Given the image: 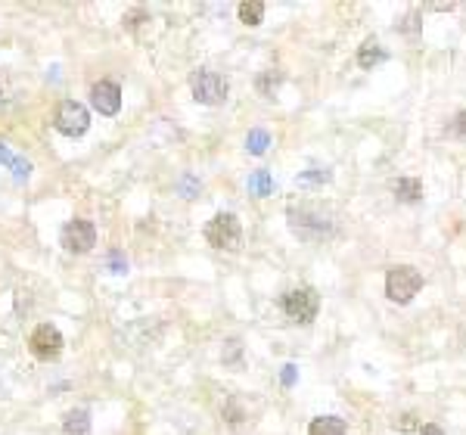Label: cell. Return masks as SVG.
<instances>
[{
    "instance_id": "obj_1",
    "label": "cell",
    "mask_w": 466,
    "mask_h": 435,
    "mask_svg": "<svg viewBox=\"0 0 466 435\" xmlns=\"http://www.w3.org/2000/svg\"><path fill=\"white\" fill-rule=\"evenodd\" d=\"M289 227H292L295 237H301V239H323L333 233V221L323 208L299 205V208H289Z\"/></svg>"
},
{
    "instance_id": "obj_2",
    "label": "cell",
    "mask_w": 466,
    "mask_h": 435,
    "mask_svg": "<svg viewBox=\"0 0 466 435\" xmlns=\"http://www.w3.org/2000/svg\"><path fill=\"white\" fill-rule=\"evenodd\" d=\"M423 290V274L410 264H401V268H392L386 277V295L398 305H407L414 295Z\"/></svg>"
},
{
    "instance_id": "obj_3",
    "label": "cell",
    "mask_w": 466,
    "mask_h": 435,
    "mask_svg": "<svg viewBox=\"0 0 466 435\" xmlns=\"http://www.w3.org/2000/svg\"><path fill=\"white\" fill-rule=\"evenodd\" d=\"M190 88H193V97H196L202 106H221L224 100H227V93H230L227 78H221L217 72H208V68L193 72Z\"/></svg>"
},
{
    "instance_id": "obj_4",
    "label": "cell",
    "mask_w": 466,
    "mask_h": 435,
    "mask_svg": "<svg viewBox=\"0 0 466 435\" xmlns=\"http://www.w3.org/2000/svg\"><path fill=\"white\" fill-rule=\"evenodd\" d=\"M205 239L212 243L215 249H239V243H243V227H239L237 215H215L212 221H208L205 227Z\"/></svg>"
},
{
    "instance_id": "obj_5",
    "label": "cell",
    "mask_w": 466,
    "mask_h": 435,
    "mask_svg": "<svg viewBox=\"0 0 466 435\" xmlns=\"http://www.w3.org/2000/svg\"><path fill=\"white\" fill-rule=\"evenodd\" d=\"M53 124H56L59 134H66V137H81L84 131L90 128V112H88V109H84L81 103H75V100H66V103H59Z\"/></svg>"
},
{
    "instance_id": "obj_6",
    "label": "cell",
    "mask_w": 466,
    "mask_h": 435,
    "mask_svg": "<svg viewBox=\"0 0 466 435\" xmlns=\"http://www.w3.org/2000/svg\"><path fill=\"white\" fill-rule=\"evenodd\" d=\"M28 345H31V354H35L37 361H56L66 342H62V333L53 323H41L35 333H31Z\"/></svg>"
},
{
    "instance_id": "obj_7",
    "label": "cell",
    "mask_w": 466,
    "mask_h": 435,
    "mask_svg": "<svg viewBox=\"0 0 466 435\" xmlns=\"http://www.w3.org/2000/svg\"><path fill=\"white\" fill-rule=\"evenodd\" d=\"M317 308H321V299H317L314 290H292L283 295V311L299 323H311L317 317Z\"/></svg>"
},
{
    "instance_id": "obj_8",
    "label": "cell",
    "mask_w": 466,
    "mask_h": 435,
    "mask_svg": "<svg viewBox=\"0 0 466 435\" xmlns=\"http://www.w3.org/2000/svg\"><path fill=\"white\" fill-rule=\"evenodd\" d=\"M62 246L75 255H84L97 246V227L90 221H68L62 227Z\"/></svg>"
},
{
    "instance_id": "obj_9",
    "label": "cell",
    "mask_w": 466,
    "mask_h": 435,
    "mask_svg": "<svg viewBox=\"0 0 466 435\" xmlns=\"http://www.w3.org/2000/svg\"><path fill=\"white\" fill-rule=\"evenodd\" d=\"M90 103L100 115H115L121 109V88L115 81H100L90 88Z\"/></svg>"
},
{
    "instance_id": "obj_10",
    "label": "cell",
    "mask_w": 466,
    "mask_h": 435,
    "mask_svg": "<svg viewBox=\"0 0 466 435\" xmlns=\"http://www.w3.org/2000/svg\"><path fill=\"white\" fill-rule=\"evenodd\" d=\"M62 432L66 435H88L90 432V414L88 410H68L62 419Z\"/></svg>"
},
{
    "instance_id": "obj_11",
    "label": "cell",
    "mask_w": 466,
    "mask_h": 435,
    "mask_svg": "<svg viewBox=\"0 0 466 435\" xmlns=\"http://www.w3.org/2000/svg\"><path fill=\"white\" fill-rule=\"evenodd\" d=\"M308 435H345V419H339V417H317V419H311Z\"/></svg>"
},
{
    "instance_id": "obj_12",
    "label": "cell",
    "mask_w": 466,
    "mask_h": 435,
    "mask_svg": "<svg viewBox=\"0 0 466 435\" xmlns=\"http://www.w3.org/2000/svg\"><path fill=\"white\" fill-rule=\"evenodd\" d=\"M395 199L398 202H419L423 199V184H419L417 177H401V181L395 184Z\"/></svg>"
},
{
    "instance_id": "obj_13",
    "label": "cell",
    "mask_w": 466,
    "mask_h": 435,
    "mask_svg": "<svg viewBox=\"0 0 466 435\" xmlns=\"http://www.w3.org/2000/svg\"><path fill=\"white\" fill-rule=\"evenodd\" d=\"M383 59H386V50L373 41V37H370V41H364V47L357 50V66H361V68H373V66H379Z\"/></svg>"
},
{
    "instance_id": "obj_14",
    "label": "cell",
    "mask_w": 466,
    "mask_h": 435,
    "mask_svg": "<svg viewBox=\"0 0 466 435\" xmlns=\"http://www.w3.org/2000/svg\"><path fill=\"white\" fill-rule=\"evenodd\" d=\"M249 193H255V196H270V193H274V177H270V171H252V174H249Z\"/></svg>"
},
{
    "instance_id": "obj_15",
    "label": "cell",
    "mask_w": 466,
    "mask_h": 435,
    "mask_svg": "<svg viewBox=\"0 0 466 435\" xmlns=\"http://www.w3.org/2000/svg\"><path fill=\"white\" fill-rule=\"evenodd\" d=\"M239 19H243V25H261L264 4L261 0H243V4H239Z\"/></svg>"
},
{
    "instance_id": "obj_16",
    "label": "cell",
    "mask_w": 466,
    "mask_h": 435,
    "mask_svg": "<svg viewBox=\"0 0 466 435\" xmlns=\"http://www.w3.org/2000/svg\"><path fill=\"white\" fill-rule=\"evenodd\" d=\"M268 146H270V134H268V131H261V128L249 131V137H246V150L249 153H252V155H264V153H268Z\"/></svg>"
},
{
    "instance_id": "obj_17",
    "label": "cell",
    "mask_w": 466,
    "mask_h": 435,
    "mask_svg": "<svg viewBox=\"0 0 466 435\" xmlns=\"http://www.w3.org/2000/svg\"><path fill=\"white\" fill-rule=\"evenodd\" d=\"M280 81H283V75H280L277 68H270V72H261V78H258V90L264 93V97H274V90L280 88Z\"/></svg>"
},
{
    "instance_id": "obj_18",
    "label": "cell",
    "mask_w": 466,
    "mask_h": 435,
    "mask_svg": "<svg viewBox=\"0 0 466 435\" xmlns=\"http://www.w3.org/2000/svg\"><path fill=\"white\" fill-rule=\"evenodd\" d=\"M330 181V171H321V168H311L305 174H299V184H326Z\"/></svg>"
},
{
    "instance_id": "obj_19",
    "label": "cell",
    "mask_w": 466,
    "mask_h": 435,
    "mask_svg": "<svg viewBox=\"0 0 466 435\" xmlns=\"http://www.w3.org/2000/svg\"><path fill=\"white\" fill-rule=\"evenodd\" d=\"M177 190H181L186 199H193V196L199 193V181H196V177H190V174H184V177H181V184H177Z\"/></svg>"
},
{
    "instance_id": "obj_20",
    "label": "cell",
    "mask_w": 466,
    "mask_h": 435,
    "mask_svg": "<svg viewBox=\"0 0 466 435\" xmlns=\"http://www.w3.org/2000/svg\"><path fill=\"white\" fill-rule=\"evenodd\" d=\"M28 174H31V165L25 159H16V165H13V177H16V184H25L28 181Z\"/></svg>"
},
{
    "instance_id": "obj_21",
    "label": "cell",
    "mask_w": 466,
    "mask_h": 435,
    "mask_svg": "<svg viewBox=\"0 0 466 435\" xmlns=\"http://www.w3.org/2000/svg\"><path fill=\"white\" fill-rule=\"evenodd\" d=\"M106 264H109V270H112V274H124V270H128V261H124L121 252H112Z\"/></svg>"
},
{
    "instance_id": "obj_22",
    "label": "cell",
    "mask_w": 466,
    "mask_h": 435,
    "mask_svg": "<svg viewBox=\"0 0 466 435\" xmlns=\"http://www.w3.org/2000/svg\"><path fill=\"white\" fill-rule=\"evenodd\" d=\"M395 429H401V432H414V429H419V423H417V417H414V414H404V417H398Z\"/></svg>"
},
{
    "instance_id": "obj_23",
    "label": "cell",
    "mask_w": 466,
    "mask_h": 435,
    "mask_svg": "<svg viewBox=\"0 0 466 435\" xmlns=\"http://www.w3.org/2000/svg\"><path fill=\"white\" fill-rule=\"evenodd\" d=\"M450 131H454V134H460V137H466V109L454 115V124H450Z\"/></svg>"
},
{
    "instance_id": "obj_24",
    "label": "cell",
    "mask_w": 466,
    "mask_h": 435,
    "mask_svg": "<svg viewBox=\"0 0 466 435\" xmlns=\"http://www.w3.org/2000/svg\"><path fill=\"white\" fill-rule=\"evenodd\" d=\"M280 383H283L286 388H289V386L295 383V364H286L283 373H280Z\"/></svg>"
},
{
    "instance_id": "obj_25",
    "label": "cell",
    "mask_w": 466,
    "mask_h": 435,
    "mask_svg": "<svg viewBox=\"0 0 466 435\" xmlns=\"http://www.w3.org/2000/svg\"><path fill=\"white\" fill-rule=\"evenodd\" d=\"M227 354H224V361H227V364H233V361H237V357H239V352H243V345H239V342L237 339H233V342H227Z\"/></svg>"
},
{
    "instance_id": "obj_26",
    "label": "cell",
    "mask_w": 466,
    "mask_h": 435,
    "mask_svg": "<svg viewBox=\"0 0 466 435\" xmlns=\"http://www.w3.org/2000/svg\"><path fill=\"white\" fill-rule=\"evenodd\" d=\"M0 162H4V165H10V168L16 165V155H13L10 150H6V146H4V143H0Z\"/></svg>"
},
{
    "instance_id": "obj_27",
    "label": "cell",
    "mask_w": 466,
    "mask_h": 435,
    "mask_svg": "<svg viewBox=\"0 0 466 435\" xmlns=\"http://www.w3.org/2000/svg\"><path fill=\"white\" fill-rule=\"evenodd\" d=\"M419 435H445V432H441V426L426 423V426H419Z\"/></svg>"
},
{
    "instance_id": "obj_28",
    "label": "cell",
    "mask_w": 466,
    "mask_h": 435,
    "mask_svg": "<svg viewBox=\"0 0 466 435\" xmlns=\"http://www.w3.org/2000/svg\"><path fill=\"white\" fill-rule=\"evenodd\" d=\"M429 10H438V13H450L454 4H429Z\"/></svg>"
}]
</instances>
